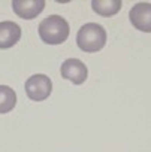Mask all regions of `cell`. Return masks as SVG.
<instances>
[{"label":"cell","instance_id":"cell-1","mask_svg":"<svg viewBox=\"0 0 151 152\" xmlns=\"http://www.w3.org/2000/svg\"><path fill=\"white\" fill-rule=\"evenodd\" d=\"M39 37L48 45H60L66 42L70 33L67 21L60 15H49L39 24Z\"/></svg>","mask_w":151,"mask_h":152},{"label":"cell","instance_id":"cell-2","mask_svg":"<svg viewBox=\"0 0 151 152\" xmlns=\"http://www.w3.org/2000/svg\"><path fill=\"white\" fill-rule=\"evenodd\" d=\"M77 43L84 52H97L106 45V31L97 23H87L78 30Z\"/></svg>","mask_w":151,"mask_h":152},{"label":"cell","instance_id":"cell-3","mask_svg":"<svg viewBox=\"0 0 151 152\" xmlns=\"http://www.w3.org/2000/svg\"><path fill=\"white\" fill-rule=\"evenodd\" d=\"M52 91V82L46 75L38 73L26 81V93L27 97L33 102H42L49 97Z\"/></svg>","mask_w":151,"mask_h":152},{"label":"cell","instance_id":"cell-4","mask_svg":"<svg viewBox=\"0 0 151 152\" xmlns=\"http://www.w3.org/2000/svg\"><path fill=\"white\" fill-rule=\"evenodd\" d=\"M60 73H61V78L70 81L75 85L84 84V81L87 79V75H88L87 66L78 58H69L63 61L60 67Z\"/></svg>","mask_w":151,"mask_h":152},{"label":"cell","instance_id":"cell-5","mask_svg":"<svg viewBox=\"0 0 151 152\" xmlns=\"http://www.w3.org/2000/svg\"><path fill=\"white\" fill-rule=\"evenodd\" d=\"M129 20L136 30L151 33V3L139 2L129 12Z\"/></svg>","mask_w":151,"mask_h":152},{"label":"cell","instance_id":"cell-6","mask_svg":"<svg viewBox=\"0 0 151 152\" xmlns=\"http://www.w3.org/2000/svg\"><path fill=\"white\" fill-rule=\"evenodd\" d=\"M45 8L43 0H14L12 9L14 12L23 20H33L36 18Z\"/></svg>","mask_w":151,"mask_h":152},{"label":"cell","instance_id":"cell-7","mask_svg":"<svg viewBox=\"0 0 151 152\" xmlns=\"http://www.w3.org/2000/svg\"><path fill=\"white\" fill-rule=\"evenodd\" d=\"M21 37V27L14 21L0 23V49L14 46Z\"/></svg>","mask_w":151,"mask_h":152},{"label":"cell","instance_id":"cell-8","mask_svg":"<svg viewBox=\"0 0 151 152\" xmlns=\"http://www.w3.org/2000/svg\"><path fill=\"white\" fill-rule=\"evenodd\" d=\"M91 8L96 14L102 17H112L121 9V2L120 0H93Z\"/></svg>","mask_w":151,"mask_h":152},{"label":"cell","instance_id":"cell-9","mask_svg":"<svg viewBox=\"0 0 151 152\" xmlns=\"http://www.w3.org/2000/svg\"><path fill=\"white\" fill-rule=\"evenodd\" d=\"M17 104V94L8 85H0V113L11 112Z\"/></svg>","mask_w":151,"mask_h":152}]
</instances>
